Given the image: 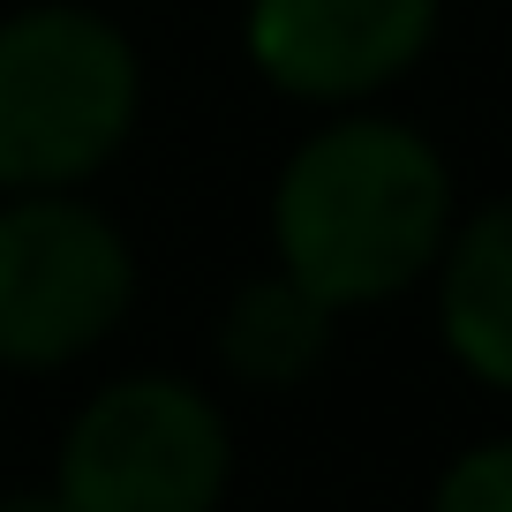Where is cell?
Here are the masks:
<instances>
[{
	"mask_svg": "<svg viewBox=\"0 0 512 512\" xmlns=\"http://www.w3.org/2000/svg\"><path fill=\"white\" fill-rule=\"evenodd\" d=\"M136 294L128 241L61 189L0 204V362L61 369L121 324Z\"/></svg>",
	"mask_w": 512,
	"mask_h": 512,
	"instance_id": "obj_4",
	"label": "cell"
},
{
	"mask_svg": "<svg viewBox=\"0 0 512 512\" xmlns=\"http://www.w3.org/2000/svg\"><path fill=\"white\" fill-rule=\"evenodd\" d=\"M0 512H68L61 497H38V490H16V497H0Z\"/></svg>",
	"mask_w": 512,
	"mask_h": 512,
	"instance_id": "obj_9",
	"label": "cell"
},
{
	"mask_svg": "<svg viewBox=\"0 0 512 512\" xmlns=\"http://www.w3.org/2000/svg\"><path fill=\"white\" fill-rule=\"evenodd\" d=\"M452 234V181L430 136L377 113L332 121L287 159L272 196L279 272L324 309H362L415 287Z\"/></svg>",
	"mask_w": 512,
	"mask_h": 512,
	"instance_id": "obj_1",
	"label": "cell"
},
{
	"mask_svg": "<svg viewBox=\"0 0 512 512\" xmlns=\"http://www.w3.org/2000/svg\"><path fill=\"white\" fill-rule=\"evenodd\" d=\"M144 68L113 23L31 8L0 23V189H76L136 128Z\"/></svg>",
	"mask_w": 512,
	"mask_h": 512,
	"instance_id": "obj_2",
	"label": "cell"
},
{
	"mask_svg": "<svg viewBox=\"0 0 512 512\" xmlns=\"http://www.w3.org/2000/svg\"><path fill=\"white\" fill-rule=\"evenodd\" d=\"M430 512H512V445H475L445 467Z\"/></svg>",
	"mask_w": 512,
	"mask_h": 512,
	"instance_id": "obj_8",
	"label": "cell"
},
{
	"mask_svg": "<svg viewBox=\"0 0 512 512\" xmlns=\"http://www.w3.org/2000/svg\"><path fill=\"white\" fill-rule=\"evenodd\" d=\"M234 445L219 407L181 377H121L76 415L61 445L68 512H219Z\"/></svg>",
	"mask_w": 512,
	"mask_h": 512,
	"instance_id": "obj_3",
	"label": "cell"
},
{
	"mask_svg": "<svg viewBox=\"0 0 512 512\" xmlns=\"http://www.w3.org/2000/svg\"><path fill=\"white\" fill-rule=\"evenodd\" d=\"M437 0H249V61L287 98H369L430 53Z\"/></svg>",
	"mask_w": 512,
	"mask_h": 512,
	"instance_id": "obj_5",
	"label": "cell"
},
{
	"mask_svg": "<svg viewBox=\"0 0 512 512\" xmlns=\"http://www.w3.org/2000/svg\"><path fill=\"white\" fill-rule=\"evenodd\" d=\"M332 317H339V309H324L317 294L294 287L287 272L249 279V287L226 302L219 354H226V369L249 377V384H294V377H309V369L324 362V347H332Z\"/></svg>",
	"mask_w": 512,
	"mask_h": 512,
	"instance_id": "obj_7",
	"label": "cell"
},
{
	"mask_svg": "<svg viewBox=\"0 0 512 512\" xmlns=\"http://www.w3.org/2000/svg\"><path fill=\"white\" fill-rule=\"evenodd\" d=\"M437 324L467 377L512 392V196L482 204L437 249Z\"/></svg>",
	"mask_w": 512,
	"mask_h": 512,
	"instance_id": "obj_6",
	"label": "cell"
}]
</instances>
